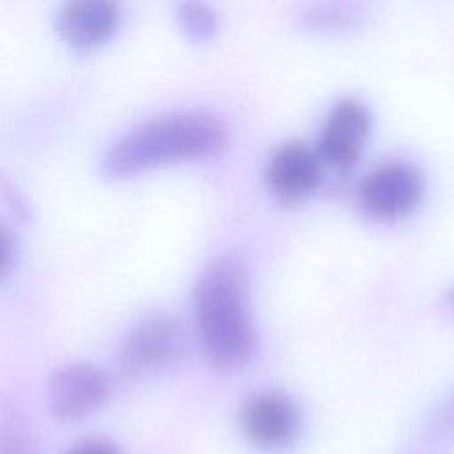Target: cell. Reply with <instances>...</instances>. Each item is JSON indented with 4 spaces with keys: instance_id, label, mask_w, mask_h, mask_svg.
Listing matches in <instances>:
<instances>
[{
    "instance_id": "cell-8",
    "label": "cell",
    "mask_w": 454,
    "mask_h": 454,
    "mask_svg": "<svg viewBox=\"0 0 454 454\" xmlns=\"http://www.w3.org/2000/svg\"><path fill=\"white\" fill-rule=\"evenodd\" d=\"M321 163L317 151L307 142L286 140L266 163V184L284 200L303 199L319 184Z\"/></svg>"
},
{
    "instance_id": "cell-6",
    "label": "cell",
    "mask_w": 454,
    "mask_h": 454,
    "mask_svg": "<svg viewBox=\"0 0 454 454\" xmlns=\"http://www.w3.org/2000/svg\"><path fill=\"white\" fill-rule=\"evenodd\" d=\"M112 395L108 372L90 362L59 367L48 383V406L62 420H78L99 410Z\"/></svg>"
},
{
    "instance_id": "cell-13",
    "label": "cell",
    "mask_w": 454,
    "mask_h": 454,
    "mask_svg": "<svg viewBox=\"0 0 454 454\" xmlns=\"http://www.w3.org/2000/svg\"><path fill=\"white\" fill-rule=\"evenodd\" d=\"M18 259V239L9 225H2V273L4 277L14 268Z\"/></svg>"
},
{
    "instance_id": "cell-10",
    "label": "cell",
    "mask_w": 454,
    "mask_h": 454,
    "mask_svg": "<svg viewBox=\"0 0 454 454\" xmlns=\"http://www.w3.org/2000/svg\"><path fill=\"white\" fill-rule=\"evenodd\" d=\"M176 18L193 39H209L218 30V14L215 7L204 2H181L176 9Z\"/></svg>"
},
{
    "instance_id": "cell-3",
    "label": "cell",
    "mask_w": 454,
    "mask_h": 454,
    "mask_svg": "<svg viewBox=\"0 0 454 454\" xmlns=\"http://www.w3.org/2000/svg\"><path fill=\"white\" fill-rule=\"evenodd\" d=\"M186 333L170 314H151L137 321L121 339L117 360L129 376H147L179 362Z\"/></svg>"
},
{
    "instance_id": "cell-1",
    "label": "cell",
    "mask_w": 454,
    "mask_h": 454,
    "mask_svg": "<svg viewBox=\"0 0 454 454\" xmlns=\"http://www.w3.org/2000/svg\"><path fill=\"white\" fill-rule=\"evenodd\" d=\"M193 314L202 349L211 364L236 369L252 358L257 335L248 273L239 257L225 254L202 270L193 289Z\"/></svg>"
},
{
    "instance_id": "cell-2",
    "label": "cell",
    "mask_w": 454,
    "mask_h": 454,
    "mask_svg": "<svg viewBox=\"0 0 454 454\" xmlns=\"http://www.w3.org/2000/svg\"><path fill=\"white\" fill-rule=\"evenodd\" d=\"M227 142L225 124L207 112H176L153 117L115 138L101 168L110 177H128L163 163L216 154Z\"/></svg>"
},
{
    "instance_id": "cell-14",
    "label": "cell",
    "mask_w": 454,
    "mask_h": 454,
    "mask_svg": "<svg viewBox=\"0 0 454 454\" xmlns=\"http://www.w3.org/2000/svg\"><path fill=\"white\" fill-rule=\"evenodd\" d=\"M66 454H122L112 442L106 440H85L71 447Z\"/></svg>"
},
{
    "instance_id": "cell-15",
    "label": "cell",
    "mask_w": 454,
    "mask_h": 454,
    "mask_svg": "<svg viewBox=\"0 0 454 454\" xmlns=\"http://www.w3.org/2000/svg\"><path fill=\"white\" fill-rule=\"evenodd\" d=\"M0 454H32L30 447L27 445L25 440L14 436L9 440L2 442V452Z\"/></svg>"
},
{
    "instance_id": "cell-12",
    "label": "cell",
    "mask_w": 454,
    "mask_h": 454,
    "mask_svg": "<svg viewBox=\"0 0 454 454\" xmlns=\"http://www.w3.org/2000/svg\"><path fill=\"white\" fill-rule=\"evenodd\" d=\"M426 431L434 440H454V394L431 410Z\"/></svg>"
},
{
    "instance_id": "cell-5",
    "label": "cell",
    "mask_w": 454,
    "mask_h": 454,
    "mask_svg": "<svg viewBox=\"0 0 454 454\" xmlns=\"http://www.w3.org/2000/svg\"><path fill=\"white\" fill-rule=\"evenodd\" d=\"M239 427L247 442L261 452L289 449L301 431V411L282 390H259L245 399L239 410Z\"/></svg>"
},
{
    "instance_id": "cell-4",
    "label": "cell",
    "mask_w": 454,
    "mask_h": 454,
    "mask_svg": "<svg viewBox=\"0 0 454 454\" xmlns=\"http://www.w3.org/2000/svg\"><path fill=\"white\" fill-rule=\"evenodd\" d=\"M424 195V176L408 160H385L372 165L358 184V204L376 220H397L410 215Z\"/></svg>"
},
{
    "instance_id": "cell-16",
    "label": "cell",
    "mask_w": 454,
    "mask_h": 454,
    "mask_svg": "<svg viewBox=\"0 0 454 454\" xmlns=\"http://www.w3.org/2000/svg\"><path fill=\"white\" fill-rule=\"evenodd\" d=\"M443 301L447 303V307H449L450 310H454V284L449 286L447 291L443 293Z\"/></svg>"
},
{
    "instance_id": "cell-11",
    "label": "cell",
    "mask_w": 454,
    "mask_h": 454,
    "mask_svg": "<svg viewBox=\"0 0 454 454\" xmlns=\"http://www.w3.org/2000/svg\"><path fill=\"white\" fill-rule=\"evenodd\" d=\"M356 7L349 4H321L309 7L303 20L312 27H346L356 20Z\"/></svg>"
},
{
    "instance_id": "cell-7",
    "label": "cell",
    "mask_w": 454,
    "mask_h": 454,
    "mask_svg": "<svg viewBox=\"0 0 454 454\" xmlns=\"http://www.w3.org/2000/svg\"><path fill=\"white\" fill-rule=\"evenodd\" d=\"M372 124L371 110L356 98L340 99L326 115L316 151L321 161L349 168L360 156Z\"/></svg>"
},
{
    "instance_id": "cell-9",
    "label": "cell",
    "mask_w": 454,
    "mask_h": 454,
    "mask_svg": "<svg viewBox=\"0 0 454 454\" xmlns=\"http://www.w3.org/2000/svg\"><path fill=\"white\" fill-rule=\"evenodd\" d=\"M119 23V5L112 0H69L59 7L57 30L78 50L105 43Z\"/></svg>"
}]
</instances>
